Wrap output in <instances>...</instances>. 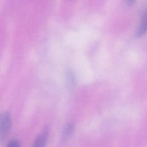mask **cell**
I'll return each instance as SVG.
<instances>
[{
    "label": "cell",
    "instance_id": "1",
    "mask_svg": "<svg viewBox=\"0 0 147 147\" xmlns=\"http://www.w3.org/2000/svg\"><path fill=\"white\" fill-rule=\"evenodd\" d=\"M11 126V117L8 113L0 115V140H4L9 134Z\"/></svg>",
    "mask_w": 147,
    "mask_h": 147
},
{
    "label": "cell",
    "instance_id": "2",
    "mask_svg": "<svg viewBox=\"0 0 147 147\" xmlns=\"http://www.w3.org/2000/svg\"><path fill=\"white\" fill-rule=\"evenodd\" d=\"M48 130L44 129L42 134L38 136L34 141L33 147H45L48 137Z\"/></svg>",
    "mask_w": 147,
    "mask_h": 147
},
{
    "label": "cell",
    "instance_id": "3",
    "mask_svg": "<svg viewBox=\"0 0 147 147\" xmlns=\"http://www.w3.org/2000/svg\"><path fill=\"white\" fill-rule=\"evenodd\" d=\"M147 30V14H145L143 20L141 23L136 33L138 36L143 34Z\"/></svg>",
    "mask_w": 147,
    "mask_h": 147
},
{
    "label": "cell",
    "instance_id": "4",
    "mask_svg": "<svg viewBox=\"0 0 147 147\" xmlns=\"http://www.w3.org/2000/svg\"><path fill=\"white\" fill-rule=\"evenodd\" d=\"M74 130V126L72 124L68 125L64 129L63 134V140H67L72 134Z\"/></svg>",
    "mask_w": 147,
    "mask_h": 147
},
{
    "label": "cell",
    "instance_id": "5",
    "mask_svg": "<svg viewBox=\"0 0 147 147\" xmlns=\"http://www.w3.org/2000/svg\"><path fill=\"white\" fill-rule=\"evenodd\" d=\"M67 81L70 87H74L75 83V77L74 73L71 71H69L67 74Z\"/></svg>",
    "mask_w": 147,
    "mask_h": 147
},
{
    "label": "cell",
    "instance_id": "6",
    "mask_svg": "<svg viewBox=\"0 0 147 147\" xmlns=\"http://www.w3.org/2000/svg\"><path fill=\"white\" fill-rule=\"evenodd\" d=\"M7 147H20V144L17 140H13L8 143Z\"/></svg>",
    "mask_w": 147,
    "mask_h": 147
},
{
    "label": "cell",
    "instance_id": "7",
    "mask_svg": "<svg viewBox=\"0 0 147 147\" xmlns=\"http://www.w3.org/2000/svg\"><path fill=\"white\" fill-rule=\"evenodd\" d=\"M145 14H147V10H146V13H145Z\"/></svg>",
    "mask_w": 147,
    "mask_h": 147
}]
</instances>
